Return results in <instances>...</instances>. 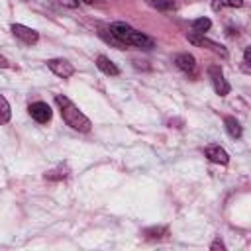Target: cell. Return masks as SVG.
<instances>
[{
  "instance_id": "6da1fadb",
  "label": "cell",
  "mask_w": 251,
  "mask_h": 251,
  "mask_svg": "<svg viewBox=\"0 0 251 251\" xmlns=\"http://www.w3.org/2000/svg\"><path fill=\"white\" fill-rule=\"evenodd\" d=\"M108 31H110V35L120 43L122 49H126L127 45H129V47H137V49H145V51H149V49L155 47V41H153L149 35L137 31L135 27H131V25H127V24H124V22H114V24H110Z\"/></svg>"
},
{
  "instance_id": "7a4b0ae2",
  "label": "cell",
  "mask_w": 251,
  "mask_h": 251,
  "mask_svg": "<svg viewBox=\"0 0 251 251\" xmlns=\"http://www.w3.org/2000/svg\"><path fill=\"white\" fill-rule=\"evenodd\" d=\"M55 102H57V106H59V110H61V118H63V122H65L67 126H71L73 129L82 131V133H86V131L92 129V122H90L67 96L55 94Z\"/></svg>"
},
{
  "instance_id": "3957f363",
  "label": "cell",
  "mask_w": 251,
  "mask_h": 251,
  "mask_svg": "<svg viewBox=\"0 0 251 251\" xmlns=\"http://www.w3.org/2000/svg\"><path fill=\"white\" fill-rule=\"evenodd\" d=\"M186 37H188V41H190V43H194V45H198V47H206V49H210L212 53L222 55L224 59H227V49H226L224 45H220V43H216V41H212V39L204 37V33L188 31V33H186Z\"/></svg>"
},
{
  "instance_id": "277c9868",
  "label": "cell",
  "mask_w": 251,
  "mask_h": 251,
  "mask_svg": "<svg viewBox=\"0 0 251 251\" xmlns=\"http://www.w3.org/2000/svg\"><path fill=\"white\" fill-rule=\"evenodd\" d=\"M208 76H210V80H212V86H214L216 94H220V96L229 94V82L226 80L224 71H222L220 65H210V67H208Z\"/></svg>"
},
{
  "instance_id": "5b68a950",
  "label": "cell",
  "mask_w": 251,
  "mask_h": 251,
  "mask_svg": "<svg viewBox=\"0 0 251 251\" xmlns=\"http://www.w3.org/2000/svg\"><path fill=\"white\" fill-rule=\"evenodd\" d=\"M12 33L22 41V43H25V45H35L37 41H39V33L35 31V29H31V27H27V25H24V24H12Z\"/></svg>"
},
{
  "instance_id": "8992f818",
  "label": "cell",
  "mask_w": 251,
  "mask_h": 251,
  "mask_svg": "<svg viewBox=\"0 0 251 251\" xmlns=\"http://www.w3.org/2000/svg\"><path fill=\"white\" fill-rule=\"evenodd\" d=\"M47 67L51 69V73H55L61 78H69V76L75 75V67L67 59H49L47 61Z\"/></svg>"
},
{
  "instance_id": "52a82bcc",
  "label": "cell",
  "mask_w": 251,
  "mask_h": 251,
  "mask_svg": "<svg viewBox=\"0 0 251 251\" xmlns=\"http://www.w3.org/2000/svg\"><path fill=\"white\" fill-rule=\"evenodd\" d=\"M175 65H176L182 73H186L188 76H196V75H198V71H196V59H194L190 53H178V55L175 57Z\"/></svg>"
},
{
  "instance_id": "ba28073f",
  "label": "cell",
  "mask_w": 251,
  "mask_h": 251,
  "mask_svg": "<svg viewBox=\"0 0 251 251\" xmlns=\"http://www.w3.org/2000/svg\"><path fill=\"white\" fill-rule=\"evenodd\" d=\"M29 116H31L37 124H47V122L51 120L53 112H51L49 104H45V102H33V104L29 106Z\"/></svg>"
},
{
  "instance_id": "9c48e42d",
  "label": "cell",
  "mask_w": 251,
  "mask_h": 251,
  "mask_svg": "<svg viewBox=\"0 0 251 251\" xmlns=\"http://www.w3.org/2000/svg\"><path fill=\"white\" fill-rule=\"evenodd\" d=\"M204 155H206V157H208L212 163H218V165H227V163H229V155H227V151H226L224 147L216 145V143L206 145Z\"/></svg>"
},
{
  "instance_id": "30bf717a",
  "label": "cell",
  "mask_w": 251,
  "mask_h": 251,
  "mask_svg": "<svg viewBox=\"0 0 251 251\" xmlns=\"http://www.w3.org/2000/svg\"><path fill=\"white\" fill-rule=\"evenodd\" d=\"M96 67H98L104 75H108V76H118V75H120V69H118L106 55H98V57H96Z\"/></svg>"
},
{
  "instance_id": "8fae6325",
  "label": "cell",
  "mask_w": 251,
  "mask_h": 251,
  "mask_svg": "<svg viewBox=\"0 0 251 251\" xmlns=\"http://www.w3.org/2000/svg\"><path fill=\"white\" fill-rule=\"evenodd\" d=\"M224 124H226V131L229 133V137H233V139H239V137H241L243 129H241V126H239V122H237L235 118L227 116V118L224 120Z\"/></svg>"
},
{
  "instance_id": "7c38bea8",
  "label": "cell",
  "mask_w": 251,
  "mask_h": 251,
  "mask_svg": "<svg viewBox=\"0 0 251 251\" xmlns=\"http://www.w3.org/2000/svg\"><path fill=\"white\" fill-rule=\"evenodd\" d=\"M210 25H212V22H210V18H196V20H192V31L194 33H204V31H208L210 29Z\"/></svg>"
},
{
  "instance_id": "4fadbf2b",
  "label": "cell",
  "mask_w": 251,
  "mask_h": 251,
  "mask_svg": "<svg viewBox=\"0 0 251 251\" xmlns=\"http://www.w3.org/2000/svg\"><path fill=\"white\" fill-rule=\"evenodd\" d=\"M243 0H212V8L214 10H222V8H241Z\"/></svg>"
},
{
  "instance_id": "5bb4252c",
  "label": "cell",
  "mask_w": 251,
  "mask_h": 251,
  "mask_svg": "<svg viewBox=\"0 0 251 251\" xmlns=\"http://www.w3.org/2000/svg\"><path fill=\"white\" fill-rule=\"evenodd\" d=\"M10 116H12L10 104H8V100L0 94V126H2V124H8V122H10Z\"/></svg>"
},
{
  "instance_id": "9a60e30c",
  "label": "cell",
  "mask_w": 251,
  "mask_h": 251,
  "mask_svg": "<svg viewBox=\"0 0 251 251\" xmlns=\"http://www.w3.org/2000/svg\"><path fill=\"white\" fill-rule=\"evenodd\" d=\"M67 175H69V169H67V167H59V169H55V171L45 173V178H49V180H59V178H65Z\"/></svg>"
},
{
  "instance_id": "2e32d148",
  "label": "cell",
  "mask_w": 251,
  "mask_h": 251,
  "mask_svg": "<svg viewBox=\"0 0 251 251\" xmlns=\"http://www.w3.org/2000/svg\"><path fill=\"white\" fill-rule=\"evenodd\" d=\"M151 6H155L157 10H163V12H169L175 8V0H149Z\"/></svg>"
},
{
  "instance_id": "e0dca14e",
  "label": "cell",
  "mask_w": 251,
  "mask_h": 251,
  "mask_svg": "<svg viewBox=\"0 0 251 251\" xmlns=\"http://www.w3.org/2000/svg\"><path fill=\"white\" fill-rule=\"evenodd\" d=\"M167 233H169L167 227H151V229H145V235L151 237V239H159V237H163Z\"/></svg>"
},
{
  "instance_id": "ac0fdd59",
  "label": "cell",
  "mask_w": 251,
  "mask_h": 251,
  "mask_svg": "<svg viewBox=\"0 0 251 251\" xmlns=\"http://www.w3.org/2000/svg\"><path fill=\"white\" fill-rule=\"evenodd\" d=\"M249 65H251V47H245V51H243V71L245 73H251Z\"/></svg>"
},
{
  "instance_id": "d6986e66",
  "label": "cell",
  "mask_w": 251,
  "mask_h": 251,
  "mask_svg": "<svg viewBox=\"0 0 251 251\" xmlns=\"http://www.w3.org/2000/svg\"><path fill=\"white\" fill-rule=\"evenodd\" d=\"M210 249H212V251H226V245H224L220 239H214V241L210 243Z\"/></svg>"
},
{
  "instance_id": "ffe728a7",
  "label": "cell",
  "mask_w": 251,
  "mask_h": 251,
  "mask_svg": "<svg viewBox=\"0 0 251 251\" xmlns=\"http://www.w3.org/2000/svg\"><path fill=\"white\" fill-rule=\"evenodd\" d=\"M63 6H69V8H76L78 6V0H59Z\"/></svg>"
},
{
  "instance_id": "44dd1931",
  "label": "cell",
  "mask_w": 251,
  "mask_h": 251,
  "mask_svg": "<svg viewBox=\"0 0 251 251\" xmlns=\"http://www.w3.org/2000/svg\"><path fill=\"white\" fill-rule=\"evenodd\" d=\"M8 67H10V61L4 55H0V69H8Z\"/></svg>"
},
{
  "instance_id": "7402d4cb",
  "label": "cell",
  "mask_w": 251,
  "mask_h": 251,
  "mask_svg": "<svg viewBox=\"0 0 251 251\" xmlns=\"http://www.w3.org/2000/svg\"><path fill=\"white\" fill-rule=\"evenodd\" d=\"M84 2H86V4H92V2H96V0H84Z\"/></svg>"
}]
</instances>
